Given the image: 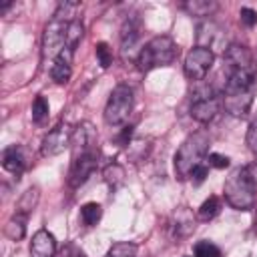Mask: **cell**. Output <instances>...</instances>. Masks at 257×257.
Segmentation results:
<instances>
[{
	"label": "cell",
	"mask_w": 257,
	"mask_h": 257,
	"mask_svg": "<svg viewBox=\"0 0 257 257\" xmlns=\"http://www.w3.org/2000/svg\"><path fill=\"white\" fill-rule=\"evenodd\" d=\"M255 96V72L227 70L223 86V108L231 116H245Z\"/></svg>",
	"instance_id": "obj_1"
},
{
	"label": "cell",
	"mask_w": 257,
	"mask_h": 257,
	"mask_svg": "<svg viewBox=\"0 0 257 257\" xmlns=\"http://www.w3.org/2000/svg\"><path fill=\"white\" fill-rule=\"evenodd\" d=\"M225 201L237 211H249L255 207L257 179L251 167H237L225 181Z\"/></svg>",
	"instance_id": "obj_2"
},
{
	"label": "cell",
	"mask_w": 257,
	"mask_h": 257,
	"mask_svg": "<svg viewBox=\"0 0 257 257\" xmlns=\"http://www.w3.org/2000/svg\"><path fill=\"white\" fill-rule=\"evenodd\" d=\"M209 135L207 133H193L189 135L183 145L179 147V151L175 153V173L179 179H189L193 169L201 165L203 157L209 151Z\"/></svg>",
	"instance_id": "obj_3"
},
{
	"label": "cell",
	"mask_w": 257,
	"mask_h": 257,
	"mask_svg": "<svg viewBox=\"0 0 257 257\" xmlns=\"http://www.w3.org/2000/svg\"><path fill=\"white\" fill-rule=\"evenodd\" d=\"M177 52H179V48L171 36H165V34L155 36L145 46H141L137 64L143 72H149L159 66H169L177 58Z\"/></svg>",
	"instance_id": "obj_4"
},
{
	"label": "cell",
	"mask_w": 257,
	"mask_h": 257,
	"mask_svg": "<svg viewBox=\"0 0 257 257\" xmlns=\"http://www.w3.org/2000/svg\"><path fill=\"white\" fill-rule=\"evenodd\" d=\"M133 104H135L133 90L126 84L114 86L110 96H108V100H106V106H104V120H106V124H110V126L122 124L131 116Z\"/></svg>",
	"instance_id": "obj_5"
},
{
	"label": "cell",
	"mask_w": 257,
	"mask_h": 257,
	"mask_svg": "<svg viewBox=\"0 0 257 257\" xmlns=\"http://www.w3.org/2000/svg\"><path fill=\"white\" fill-rule=\"evenodd\" d=\"M68 24L64 20H58L52 16V20L46 24L44 34H42V60H50L54 62L60 52L66 48V32H68Z\"/></svg>",
	"instance_id": "obj_6"
},
{
	"label": "cell",
	"mask_w": 257,
	"mask_h": 257,
	"mask_svg": "<svg viewBox=\"0 0 257 257\" xmlns=\"http://www.w3.org/2000/svg\"><path fill=\"white\" fill-rule=\"evenodd\" d=\"M215 62V54L203 46H195L187 52L185 56V64H183V70H185V76L193 82H201L207 72L211 70Z\"/></svg>",
	"instance_id": "obj_7"
},
{
	"label": "cell",
	"mask_w": 257,
	"mask_h": 257,
	"mask_svg": "<svg viewBox=\"0 0 257 257\" xmlns=\"http://www.w3.org/2000/svg\"><path fill=\"white\" fill-rule=\"evenodd\" d=\"M197 46H203L215 54V50H225L229 48L227 44V32L223 26H219L215 20H203L197 26Z\"/></svg>",
	"instance_id": "obj_8"
},
{
	"label": "cell",
	"mask_w": 257,
	"mask_h": 257,
	"mask_svg": "<svg viewBox=\"0 0 257 257\" xmlns=\"http://www.w3.org/2000/svg\"><path fill=\"white\" fill-rule=\"evenodd\" d=\"M96 167H98V149H92V151H86V153L72 157V165H70V173H68V185L72 189L80 187L96 171Z\"/></svg>",
	"instance_id": "obj_9"
},
{
	"label": "cell",
	"mask_w": 257,
	"mask_h": 257,
	"mask_svg": "<svg viewBox=\"0 0 257 257\" xmlns=\"http://www.w3.org/2000/svg\"><path fill=\"white\" fill-rule=\"evenodd\" d=\"M72 133H74V128L68 122H60L52 131H48L44 135V139H42V145H40L42 157H56V155H60L72 143Z\"/></svg>",
	"instance_id": "obj_10"
},
{
	"label": "cell",
	"mask_w": 257,
	"mask_h": 257,
	"mask_svg": "<svg viewBox=\"0 0 257 257\" xmlns=\"http://www.w3.org/2000/svg\"><path fill=\"white\" fill-rule=\"evenodd\" d=\"M139 42H141V20L137 16H128L120 28V54L124 60L139 58Z\"/></svg>",
	"instance_id": "obj_11"
},
{
	"label": "cell",
	"mask_w": 257,
	"mask_h": 257,
	"mask_svg": "<svg viewBox=\"0 0 257 257\" xmlns=\"http://www.w3.org/2000/svg\"><path fill=\"white\" fill-rule=\"evenodd\" d=\"M225 62H227V70H249L255 72V62H253V54L247 46L241 44H229V48L225 50Z\"/></svg>",
	"instance_id": "obj_12"
},
{
	"label": "cell",
	"mask_w": 257,
	"mask_h": 257,
	"mask_svg": "<svg viewBox=\"0 0 257 257\" xmlns=\"http://www.w3.org/2000/svg\"><path fill=\"white\" fill-rule=\"evenodd\" d=\"M195 229V217L187 207H181L173 213L171 221H169V233L175 241H183L187 239Z\"/></svg>",
	"instance_id": "obj_13"
},
{
	"label": "cell",
	"mask_w": 257,
	"mask_h": 257,
	"mask_svg": "<svg viewBox=\"0 0 257 257\" xmlns=\"http://www.w3.org/2000/svg\"><path fill=\"white\" fill-rule=\"evenodd\" d=\"M70 145L74 149V155L72 157L96 149V128L90 122H80L74 128V133H72V143Z\"/></svg>",
	"instance_id": "obj_14"
},
{
	"label": "cell",
	"mask_w": 257,
	"mask_h": 257,
	"mask_svg": "<svg viewBox=\"0 0 257 257\" xmlns=\"http://www.w3.org/2000/svg\"><path fill=\"white\" fill-rule=\"evenodd\" d=\"M30 257H56V239L50 231L40 229L32 235Z\"/></svg>",
	"instance_id": "obj_15"
},
{
	"label": "cell",
	"mask_w": 257,
	"mask_h": 257,
	"mask_svg": "<svg viewBox=\"0 0 257 257\" xmlns=\"http://www.w3.org/2000/svg\"><path fill=\"white\" fill-rule=\"evenodd\" d=\"M219 108H221V100L215 94L207 98H197L191 102V116L199 122H209L217 116Z\"/></svg>",
	"instance_id": "obj_16"
},
{
	"label": "cell",
	"mask_w": 257,
	"mask_h": 257,
	"mask_svg": "<svg viewBox=\"0 0 257 257\" xmlns=\"http://www.w3.org/2000/svg\"><path fill=\"white\" fill-rule=\"evenodd\" d=\"M2 167L8 171V173H14V175H20L26 167V155H24V149L20 145H12L8 149H4L2 153Z\"/></svg>",
	"instance_id": "obj_17"
},
{
	"label": "cell",
	"mask_w": 257,
	"mask_h": 257,
	"mask_svg": "<svg viewBox=\"0 0 257 257\" xmlns=\"http://www.w3.org/2000/svg\"><path fill=\"white\" fill-rule=\"evenodd\" d=\"M72 54H74V52H70V50H62L60 56L52 62V66H50V76H52L54 82L66 84V82L70 80V74H72V68H70Z\"/></svg>",
	"instance_id": "obj_18"
},
{
	"label": "cell",
	"mask_w": 257,
	"mask_h": 257,
	"mask_svg": "<svg viewBox=\"0 0 257 257\" xmlns=\"http://www.w3.org/2000/svg\"><path fill=\"white\" fill-rule=\"evenodd\" d=\"M38 199H40L38 187H30V189H28L26 193H22V197L18 199V203H16V213L28 217V215L34 211V207L38 205Z\"/></svg>",
	"instance_id": "obj_19"
},
{
	"label": "cell",
	"mask_w": 257,
	"mask_h": 257,
	"mask_svg": "<svg viewBox=\"0 0 257 257\" xmlns=\"http://www.w3.org/2000/svg\"><path fill=\"white\" fill-rule=\"evenodd\" d=\"M183 10L191 16H211L217 10V2L213 0H187L183 2Z\"/></svg>",
	"instance_id": "obj_20"
},
{
	"label": "cell",
	"mask_w": 257,
	"mask_h": 257,
	"mask_svg": "<svg viewBox=\"0 0 257 257\" xmlns=\"http://www.w3.org/2000/svg\"><path fill=\"white\" fill-rule=\"evenodd\" d=\"M4 233H6V237L12 239V241L24 239V235H26V217H24V215H18V213H16L14 217H10L8 223L4 225Z\"/></svg>",
	"instance_id": "obj_21"
},
{
	"label": "cell",
	"mask_w": 257,
	"mask_h": 257,
	"mask_svg": "<svg viewBox=\"0 0 257 257\" xmlns=\"http://www.w3.org/2000/svg\"><path fill=\"white\" fill-rule=\"evenodd\" d=\"M102 177H104V183H106L110 189H118V187L124 183V169H122L118 163H110V165L104 167Z\"/></svg>",
	"instance_id": "obj_22"
},
{
	"label": "cell",
	"mask_w": 257,
	"mask_h": 257,
	"mask_svg": "<svg viewBox=\"0 0 257 257\" xmlns=\"http://www.w3.org/2000/svg\"><path fill=\"white\" fill-rule=\"evenodd\" d=\"M100 217H102V207L98 203L90 201V203H84L80 207V219L86 227H94L100 221Z\"/></svg>",
	"instance_id": "obj_23"
},
{
	"label": "cell",
	"mask_w": 257,
	"mask_h": 257,
	"mask_svg": "<svg viewBox=\"0 0 257 257\" xmlns=\"http://www.w3.org/2000/svg\"><path fill=\"white\" fill-rule=\"evenodd\" d=\"M219 211H221V201H219V197H209V199L203 201V205L199 207L197 219H199V221H211V219H215V217L219 215Z\"/></svg>",
	"instance_id": "obj_24"
},
{
	"label": "cell",
	"mask_w": 257,
	"mask_h": 257,
	"mask_svg": "<svg viewBox=\"0 0 257 257\" xmlns=\"http://www.w3.org/2000/svg\"><path fill=\"white\" fill-rule=\"evenodd\" d=\"M82 32H84L82 22H80L78 18L72 20V22L68 24V32H66V48H64V50L74 52L76 46H78V42H80V38H82Z\"/></svg>",
	"instance_id": "obj_25"
},
{
	"label": "cell",
	"mask_w": 257,
	"mask_h": 257,
	"mask_svg": "<svg viewBox=\"0 0 257 257\" xmlns=\"http://www.w3.org/2000/svg\"><path fill=\"white\" fill-rule=\"evenodd\" d=\"M104 257H137V245L135 243H128V241H120V243H114Z\"/></svg>",
	"instance_id": "obj_26"
},
{
	"label": "cell",
	"mask_w": 257,
	"mask_h": 257,
	"mask_svg": "<svg viewBox=\"0 0 257 257\" xmlns=\"http://www.w3.org/2000/svg\"><path fill=\"white\" fill-rule=\"evenodd\" d=\"M48 118V100L44 98V96H36L34 98V102H32V120L34 122H44Z\"/></svg>",
	"instance_id": "obj_27"
},
{
	"label": "cell",
	"mask_w": 257,
	"mask_h": 257,
	"mask_svg": "<svg viewBox=\"0 0 257 257\" xmlns=\"http://www.w3.org/2000/svg\"><path fill=\"white\" fill-rule=\"evenodd\" d=\"M195 257H221V249L211 241H199L195 245Z\"/></svg>",
	"instance_id": "obj_28"
},
{
	"label": "cell",
	"mask_w": 257,
	"mask_h": 257,
	"mask_svg": "<svg viewBox=\"0 0 257 257\" xmlns=\"http://www.w3.org/2000/svg\"><path fill=\"white\" fill-rule=\"evenodd\" d=\"M94 52H96V60H98V64L102 68H108L112 64V50H110V46L106 42H98L94 46Z\"/></svg>",
	"instance_id": "obj_29"
},
{
	"label": "cell",
	"mask_w": 257,
	"mask_h": 257,
	"mask_svg": "<svg viewBox=\"0 0 257 257\" xmlns=\"http://www.w3.org/2000/svg\"><path fill=\"white\" fill-rule=\"evenodd\" d=\"M56 257H86V255H84V251H82L78 245H74V243H64V245L56 251Z\"/></svg>",
	"instance_id": "obj_30"
},
{
	"label": "cell",
	"mask_w": 257,
	"mask_h": 257,
	"mask_svg": "<svg viewBox=\"0 0 257 257\" xmlns=\"http://www.w3.org/2000/svg\"><path fill=\"white\" fill-rule=\"evenodd\" d=\"M247 147L257 157V120H253L247 128Z\"/></svg>",
	"instance_id": "obj_31"
},
{
	"label": "cell",
	"mask_w": 257,
	"mask_h": 257,
	"mask_svg": "<svg viewBox=\"0 0 257 257\" xmlns=\"http://www.w3.org/2000/svg\"><path fill=\"white\" fill-rule=\"evenodd\" d=\"M239 16H241V22H243L245 26H249V28L257 24V12H255L253 8H249V6H243L241 12H239Z\"/></svg>",
	"instance_id": "obj_32"
},
{
	"label": "cell",
	"mask_w": 257,
	"mask_h": 257,
	"mask_svg": "<svg viewBox=\"0 0 257 257\" xmlns=\"http://www.w3.org/2000/svg\"><path fill=\"white\" fill-rule=\"evenodd\" d=\"M209 165L215 167V169H225V167H229V157L219 155V153H211L209 155Z\"/></svg>",
	"instance_id": "obj_33"
},
{
	"label": "cell",
	"mask_w": 257,
	"mask_h": 257,
	"mask_svg": "<svg viewBox=\"0 0 257 257\" xmlns=\"http://www.w3.org/2000/svg\"><path fill=\"white\" fill-rule=\"evenodd\" d=\"M207 175H209V167L201 163L199 167H195V169H193V173H191V179H193L197 185H201V183L207 179Z\"/></svg>",
	"instance_id": "obj_34"
},
{
	"label": "cell",
	"mask_w": 257,
	"mask_h": 257,
	"mask_svg": "<svg viewBox=\"0 0 257 257\" xmlns=\"http://www.w3.org/2000/svg\"><path fill=\"white\" fill-rule=\"evenodd\" d=\"M255 229H257V217H255Z\"/></svg>",
	"instance_id": "obj_35"
}]
</instances>
